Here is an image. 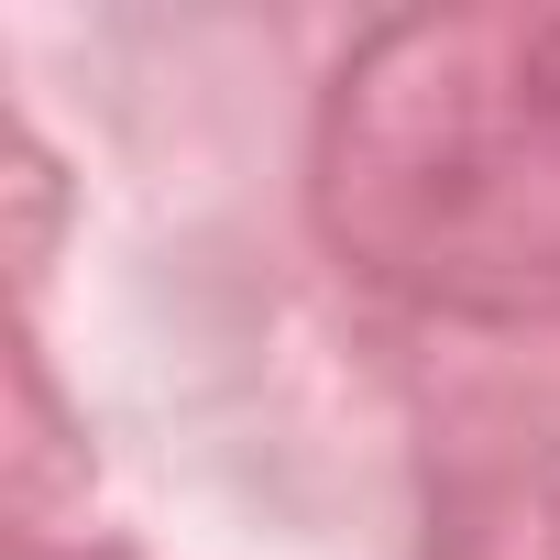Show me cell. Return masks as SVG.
I'll return each mask as SVG.
<instances>
[]
</instances>
